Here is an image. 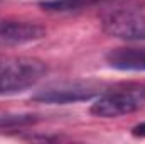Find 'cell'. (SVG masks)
Listing matches in <instances>:
<instances>
[{
	"mask_svg": "<svg viewBox=\"0 0 145 144\" xmlns=\"http://www.w3.org/2000/svg\"><path fill=\"white\" fill-rule=\"evenodd\" d=\"M132 134H133L135 137H145V122L137 124V126L132 129Z\"/></svg>",
	"mask_w": 145,
	"mask_h": 144,
	"instance_id": "9c48e42d",
	"label": "cell"
},
{
	"mask_svg": "<svg viewBox=\"0 0 145 144\" xmlns=\"http://www.w3.org/2000/svg\"><path fill=\"white\" fill-rule=\"evenodd\" d=\"M111 68L121 71H145V48H118L106 54Z\"/></svg>",
	"mask_w": 145,
	"mask_h": 144,
	"instance_id": "8992f818",
	"label": "cell"
},
{
	"mask_svg": "<svg viewBox=\"0 0 145 144\" xmlns=\"http://www.w3.org/2000/svg\"><path fill=\"white\" fill-rule=\"evenodd\" d=\"M86 3V0H51V2H42L40 7L46 10H56V12H64V10H76L81 9Z\"/></svg>",
	"mask_w": 145,
	"mask_h": 144,
	"instance_id": "ba28073f",
	"label": "cell"
},
{
	"mask_svg": "<svg viewBox=\"0 0 145 144\" xmlns=\"http://www.w3.org/2000/svg\"><path fill=\"white\" fill-rule=\"evenodd\" d=\"M37 119L36 115L31 114H7V115H0V129H15L20 126H27V124H34Z\"/></svg>",
	"mask_w": 145,
	"mask_h": 144,
	"instance_id": "52a82bcc",
	"label": "cell"
},
{
	"mask_svg": "<svg viewBox=\"0 0 145 144\" xmlns=\"http://www.w3.org/2000/svg\"><path fill=\"white\" fill-rule=\"evenodd\" d=\"M47 73L44 61L25 56L0 58V95L20 93L37 85Z\"/></svg>",
	"mask_w": 145,
	"mask_h": 144,
	"instance_id": "6da1fadb",
	"label": "cell"
},
{
	"mask_svg": "<svg viewBox=\"0 0 145 144\" xmlns=\"http://www.w3.org/2000/svg\"><path fill=\"white\" fill-rule=\"evenodd\" d=\"M42 26L29 20H8L0 19V46H15L32 42L44 37Z\"/></svg>",
	"mask_w": 145,
	"mask_h": 144,
	"instance_id": "5b68a950",
	"label": "cell"
},
{
	"mask_svg": "<svg viewBox=\"0 0 145 144\" xmlns=\"http://www.w3.org/2000/svg\"><path fill=\"white\" fill-rule=\"evenodd\" d=\"M144 97L140 92L132 90H115L101 93L95 104L91 105L89 112L96 117L103 119H115L127 114H133L144 105Z\"/></svg>",
	"mask_w": 145,
	"mask_h": 144,
	"instance_id": "3957f363",
	"label": "cell"
},
{
	"mask_svg": "<svg viewBox=\"0 0 145 144\" xmlns=\"http://www.w3.org/2000/svg\"><path fill=\"white\" fill-rule=\"evenodd\" d=\"M101 27L111 37L123 41L145 39V2H128L103 14Z\"/></svg>",
	"mask_w": 145,
	"mask_h": 144,
	"instance_id": "7a4b0ae2",
	"label": "cell"
},
{
	"mask_svg": "<svg viewBox=\"0 0 145 144\" xmlns=\"http://www.w3.org/2000/svg\"><path fill=\"white\" fill-rule=\"evenodd\" d=\"M140 93H142V97L145 98V88H142V90H140Z\"/></svg>",
	"mask_w": 145,
	"mask_h": 144,
	"instance_id": "30bf717a",
	"label": "cell"
},
{
	"mask_svg": "<svg viewBox=\"0 0 145 144\" xmlns=\"http://www.w3.org/2000/svg\"><path fill=\"white\" fill-rule=\"evenodd\" d=\"M98 92H100V87L91 81H68V83H59V85L40 90L32 97V100L40 104L66 105V104L91 100L95 95H98Z\"/></svg>",
	"mask_w": 145,
	"mask_h": 144,
	"instance_id": "277c9868",
	"label": "cell"
}]
</instances>
